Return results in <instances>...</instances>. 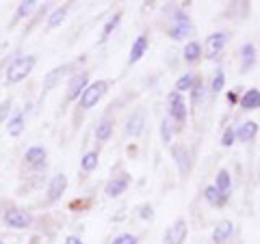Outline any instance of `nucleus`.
I'll list each match as a JSON object with an SVG mask.
<instances>
[{
    "instance_id": "nucleus-24",
    "label": "nucleus",
    "mask_w": 260,
    "mask_h": 244,
    "mask_svg": "<svg viewBox=\"0 0 260 244\" xmlns=\"http://www.w3.org/2000/svg\"><path fill=\"white\" fill-rule=\"evenodd\" d=\"M39 7V3L37 0H22V3L18 5V9H15V13H13V22H11V26H15L20 20H24V18H28V15L35 11Z\"/></svg>"
},
{
    "instance_id": "nucleus-38",
    "label": "nucleus",
    "mask_w": 260,
    "mask_h": 244,
    "mask_svg": "<svg viewBox=\"0 0 260 244\" xmlns=\"http://www.w3.org/2000/svg\"><path fill=\"white\" fill-rule=\"evenodd\" d=\"M65 244H85V242H83V238H78V235L72 233V235H68V238H65Z\"/></svg>"
},
{
    "instance_id": "nucleus-33",
    "label": "nucleus",
    "mask_w": 260,
    "mask_h": 244,
    "mask_svg": "<svg viewBox=\"0 0 260 244\" xmlns=\"http://www.w3.org/2000/svg\"><path fill=\"white\" fill-rule=\"evenodd\" d=\"M234 141H237V130H234L232 126H228L223 130V134H221V145L223 147H232Z\"/></svg>"
},
{
    "instance_id": "nucleus-4",
    "label": "nucleus",
    "mask_w": 260,
    "mask_h": 244,
    "mask_svg": "<svg viewBox=\"0 0 260 244\" xmlns=\"http://www.w3.org/2000/svg\"><path fill=\"white\" fill-rule=\"evenodd\" d=\"M107 91H109V83H107V80H95V83H89V87L85 89V93L80 95L78 106L83 110L95 108V104L100 102L104 95H107Z\"/></svg>"
},
{
    "instance_id": "nucleus-10",
    "label": "nucleus",
    "mask_w": 260,
    "mask_h": 244,
    "mask_svg": "<svg viewBox=\"0 0 260 244\" xmlns=\"http://www.w3.org/2000/svg\"><path fill=\"white\" fill-rule=\"evenodd\" d=\"M65 190H68V175L65 173H56L50 177V182H48V190H46V199L54 203V201H59Z\"/></svg>"
},
{
    "instance_id": "nucleus-22",
    "label": "nucleus",
    "mask_w": 260,
    "mask_h": 244,
    "mask_svg": "<svg viewBox=\"0 0 260 244\" xmlns=\"http://www.w3.org/2000/svg\"><path fill=\"white\" fill-rule=\"evenodd\" d=\"M113 128H115V121H113L111 117H104V119H100V124L95 126L93 134H95V138L100 143H107L109 138L113 136Z\"/></svg>"
},
{
    "instance_id": "nucleus-17",
    "label": "nucleus",
    "mask_w": 260,
    "mask_h": 244,
    "mask_svg": "<svg viewBox=\"0 0 260 244\" xmlns=\"http://www.w3.org/2000/svg\"><path fill=\"white\" fill-rule=\"evenodd\" d=\"M148 35H139L133 42V46H130V56H128V65H135V63H139L143 59V54L148 52Z\"/></svg>"
},
{
    "instance_id": "nucleus-31",
    "label": "nucleus",
    "mask_w": 260,
    "mask_h": 244,
    "mask_svg": "<svg viewBox=\"0 0 260 244\" xmlns=\"http://www.w3.org/2000/svg\"><path fill=\"white\" fill-rule=\"evenodd\" d=\"M225 89V71L219 67L217 71H215V76H213V80H210V93L213 95H219Z\"/></svg>"
},
{
    "instance_id": "nucleus-26",
    "label": "nucleus",
    "mask_w": 260,
    "mask_h": 244,
    "mask_svg": "<svg viewBox=\"0 0 260 244\" xmlns=\"http://www.w3.org/2000/svg\"><path fill=\"white\" fill-rule=\"evenodd\" d=\"M121 18H124V13L121 11H115L111 15V18L104 22V26H102V32H100V44H104L107 39L113 35V30H115L117 26H119V22H121Z\"/></svg>"
},
{
    "instance_id": "nucleus-6",
    "label": "nucleus",
    "mask_w": 260,
    "mask_h": 244,
    "mask_svg": "<svg viewBox=\"0 0 260 244\" xmlns=\"http://www.w3.org/2000/svg\"><path fill=\"white\" fill-rule=\"evenodd\" d=\"M228 39H230V35H228L225 30H217V32H210V35L206 37L204 42V54L206 59H217L219 54L223 52V48L228 46Z\"/></svg>"
},
{
    "instance_id": "nucleus-13",
    "label": "nucleus",
    "mask_w": 260,
    "mask_h": 244,
    "mask_svg": "<svg viewBox=\"0 0 260 244\" xmlns=\"http://www.w3.org/2000/svg\"><path fill=\"white\" fill-rule=\"evenodd\" d=\"M46 158H48V151L42 145H32L24 151V165L30 167V169H44L46 167Z\"/></svg>"
},
{
    "instance_id": "nucleus-30",
    "label": "nucleus",
    "mask_w": 260,
    "mask_h": 244,
    "mask_svg": "<svg viewBox=\"0 0 260 244\" xmlns=\"http://www.w3.org/2000/svg\"><path fill=\"white\" fill-rule=\"evenodd\" d=\"M98 162H100V156H98V151H87L83 158H80V169L85 171V173H91L95 171Z\"/></svg>"
},
{
    "instance_id": "nucleus-15",
    "label": "nucleus",
    "mask_w": 260,
    "mask_h": 244,
    "mask_svg": "<svg viewBox=\"0 0 260 244\" xmlns=\"http://www.w3.org/2000/svg\"><path fill=\"white\" fill-rule=\"evenodd\" d=\"M70 69H72V65H59V67H54V69L48 71V74L44 76V83H42L44 93H46V91H52L54 87H59L61 78H63L65 74H68Z\"/></svg>"
},
{
    "instance_id": "nucleus-35",
    "label": "nucleus",
    "mask_w": 260,
    "mask_h": 244,
    "mask_svg": "<svg viewBox=\"0 0 260 244\" xmlns=\"http://www.w3.org/2000/svg\"><path fill=\"white\" fill-rule=\"evenodd\" d=\"M139 218L141 221H154V208L150 206V203L139 206Z\"/></svg>"
},
{
    "instance_id": "nucleus-3",
    "label": "nucleus",
    "mask_w": 260,
    "mask_h": 244,
    "mask_svg": "<svg viewBox=\"0 0 260 244\" xmlns=\"http://www.w3.org/2000/svg\"><path fill=\"white\" fill-rule=\"evenodd\" d=\"M167 112H169V121H174L178 130H182L186 126V119H189V108H186V102L180 93L172 91L167 95Z\"/></svg>"
},
{
    "instance_id": "nucleus-20",
    "label": "nucleus",
    "mask_w": 260,
    "mask_h": 244,
    "mask_svg": "<svg viewBox=\"0 0 260 244\" xmlns=\"http://www.w3.org/2000/svg\"><path fill=\"white\" fill-rule=\"evenodd\" d=\"M204 199H206V203H208L210 208H223L230 197H228V194H223V192H219L215 186L210 184V186H206V188H204Z\"/></svg>"
},
{
    "instance_id": "nucleus-25",
    "label": "nucleus",
    "mask_w": 260,
    "mask_h": 244,
    "mask_svg": "<svg viewBox=\"0 0 260 244\" xmlns=\"http://www.w3.org/2000/svg\"><path fill=\"white\" fill-rule=\"evenodd\" d=\"M213 186H215L219 192H223V194H228V197H230V190H232V177H230V171L219 169Z\"/></svg>"
},
{
    "instance_id": "nucleus-1",
    "label": "nucleus",
    "mask_w": 260,
    "mask_h": 244,
    "mask_svg": "<svg viewBox=\"0 0 260 244\" xmlns=\"http://www.w3.org/2000/svg\"><path fill=\"white\" fill-rule=\"evenodd\" d=\"M167 15H169V24L165 26V32L169 39H174V42H182V39H189L193 37L195 32V26L191 18L182 11V7H167Z\"/></svg>"
},
{
    "instance_id": "nucleus-2",
    "label": "nucleus",
    "mask_w": 260,
    "mask_h": 244,
    "mask_svg": "<svg viewBox=\"0 0 260 244\" xmlns=\"http://www.w3.org/2000/svg\"><path fill=\"white\" fill-rule=\"evenodd\" d=\"M35 65H37V59L32 54H24V56L13 59L9 63V67H7V71H5L7 85H18V83H22V80H26L32 74Z\"/></svg>"
},
{
    "instance_id": "nucleus-5",
    "label": "nucleus",
    "mask_w": 260,
    "mask_h": 244,
    "mask_svg": "<svg viewBox=\"0 0 260 244\" xmlns=\"http://www.w3.org/2000/svg\"><path fill=\"white\" fill-rule=\"evenodd\" d=\"M3 223L9 227V229H28L32 223V216L20 208H7L3 214Z\"/></svg>"
},
{
    "instance_id": "nucleus-21",
    "label": "nucleus",
    "mask_w": 260,
    "mask_h": 244,
    "mask_svg": "<svg viewBox=\"0 0 260 244\" xmlns=\"http://www.w3.org/2000/svg\"><path fill=\"white\" fill-rule=\"evenodd\" d=\"M24 130H26V117H24V112L11 115L9 121H7V132H9V136H22Z\"/></svg>"
},
{
    "instance_id": "nucleus-12",
    "label": "nucleus",
    "mask_w": 260,
    "mask_h": 244,
    "mask_svg": "<svg viewBox=\"0 0 260 244\" xmlns=\"http://www.w3.org/2000/svg\"><path fill=\"white\" fill-rule=\"evenodd\" d=\"M130 186V175H117V177H111V180L107 182V186H104V194H107L109 199H117L121 197Z\"/></svg>"
},
{
    "instance_id": "nucleus-23",
    "label": "nucleus",
    "mask_w": 260,
    "mask_h": 244,
    "mask_svg": "<svg viewBox=\"0 0 260 244\" xmlns=\"http://www.w3.org/2000/svg\"><path fill=\"white\" fill-rule=\"evenodd\" d=\"M256 134H258V124L256 121H245V124H241L237 128V141H241V143L254 141Z\"/></svg>"
},
{
    "instance_id": "nucleus-14",
    "label": "nucleus",
    "mask_w": 260,
    "mask_h": 244,
    "mask_svg": "<svg viewBox=\"0 0 260 244\" xmlns=\"http://www.w3.org/2000/svg\"><path fill=\"white\" fill-rule=\"evenodd\" d=\"M143 130H145V110L137 108L135 112H130V117L126 121V134L137 138L143 134Z\"/></svg>"
},
{
    "instance_id": "nucleus-27",
    "label": "nucleus",
    "mask_w": 260,
    "mask_h": 244,
    "mask_svg": "<svg viewBox=\"0 0 260 244\" xmlns=\"http://www.w3.org/2000/svg\"><path fill=\"white\" fill-rule=\"evenodd\" d=\"M68 11H70V7H68V5H61V7H56V9L50 13V18H48L46 28H48V30H54V28H59L61 24L65 22V18H68Z\"/></svg>"
},
{
    "instance_id": "nucleus-36",
    "label": "nucleus",
    "mask_w": 260,
    "mask_h": 244,
    "mask_svg": "<svg viewBox=\"0 0 260 244\" xmlns=\"http://www.w3.org/2000/svg\"><path fill=\"white\" fill-rule=\"evenodd\" d=\"M9 112H11V100H5L0 104V121H9Z\"/></svg>"
},
{
    "instance_id": "nucleus-8",
    "label": "nucleus",
    "mask_w": 260,
    "mask_h": 244,
    "mask_svg": "<svg viewBox=\"0 0 260 244\" xmlns=\"http://www.w3.org/2000/svg\"><path fill=\"white\" fill-rule=\"evenodd\" d=\"M186 235H189V225L184 218H176L162 233V244H184Z\"/></svg>"
},
{
    "instance_id": "nucleus-11",
    "label": "nucleus",
    "mask_w": 260,
    "mask_h": 244,
    "mask_svg": "<svg viewBox=\"0 0 260 244\" xmlns=\"http://www.w3.org/2000/svg\"><path fill=\"white\" fill-rule=\"evenodd\" d=\"M239 71L241 74H249L251 69L256 67V61H258V56H256V46L254 44H243L241 46V52H239Z\"/></svg>"
},
{
    "instance_id": "nucleus-7",
    "label": "nucleus",
    "mask_w": 260,
    "mask_h": 244,
    "mask_svg": "<svg viewBox=\"0 0 260 244\" xmlns=\"http://www.w3.org/2000/svg\"><path fill=\"white\" fill-rule=\"evenodd\" d=\"M87 87H89V74L87 71H76V74L70 78L68 89H65V100L68 102H78Z\"/></svg>"
},
{
    "instance_id": "nucleus-34",
    "label": "nucleus",
    "mask_w": 260,
    "mask_h": 244,
    "mask_svg": "<svg viewBox=\"0 0 260 244\" xmlns=\"http://www.w3.org/2000/svg\"><path fill=\"white\" fill-rule=\"evenodd\" d=\"M111 244H139V238L135 233H119L117 238H113Z\"/></svg>"
},
{
    "instance_id": "nucleus-29",
    "label": "nucleus",
    "mask_w": 260,
    "mask_h": 244,
    "mask_svg": "<svg viewBox=\"0 0 260 244\" xmlns=\"http://www.w3.org/2000/svg\"><path fill=\"white\" fill-rule=\"evenodd\" d=\"M193 83H195V74H191V71H186V74H182L180 78L176 80V85H174V91L182 95L184 91H191Z\"/></svg>"
},
{
    "instance_id": "nucleus-19",
    "label": "nucleus",
    "mask_w": 260,
    "mask_h": 244,
    "mask_svg": "<svg viewBox=\"0 0 260 244\" xmlns=\"http://www.w3.org/2000/svg\"><path fill=\"white\" fill-rule=\"evenodd\" d=\"M202 54H204V48H202L200 42H186L184 48H182V59L189 65L198 63L202 59Z\"/></svg>"
},
{
    "instance_id": "nucleus-16",
    "label": "nucleus",
    "mask_w": 260,
    "mask_h": 244,
    "mask_svg": "<svg viewBox=\"0 0 260 244\" xmlns=\"http://www.w3.org/2000/svg\"><path fill=\"white\" fill-rule=\"evenodd\" d=\"M232 235H234V223L228 221V218H221L213 229V244H225Z\"/></svg>"
},
{
    "instance_id": "nucleus-39",
    "label": "nucleus",
    "mask_w": 260,
    "mask_h": 244,
    "mask_svg": "<svg viewBox=\"0 0 260 244\" xmlns=\"http://www.w3.org/2000/svg\"><path fill=\"white\" fill-rule=\"evenodd\" d=\"M0 244H5V242H3V240H0Z\"/></svg>"
},
{
    "instance_id": "nucleus-28",
    "label": "nucleus",
    "mask_w": 260,
    "mask_h": 244,
    "mask_svg": "<svg viewBox=\"0 0 260 244\" xmlns=\"http://www.w3.org/2000/svg\"><path fill=\"white\" fill-rule=\"evenodd\" d=\"M191 106L198 108L200 102L204 100V93H206V87H204V80H202V76H195V83L191 87Z\"/></svg>"
},
{
    "instance_id": "nucleus-37",
    "label": "nucleus",
    "mask_w": 260,
    "mask_h": 244,
    "mask_svg": "<svg viewBox=\"0 0 260 244\" xmlns=\"http://www.w3.org/2000/svg\"><path fill=\"white\" fill-rule=\"evenodd\" d=\"M228 102H230V104H239L241 102V93L239 91H228Z\"/></svg>"
},
{
    "instance_id": "nucleus-18",
    "label": "nucleus",
    "mask_w": 260,
    "mask_h": 244,
    "mask_svg": "<svg viewBox=\"0 0 260 244\" xmlns=\"http://www.w3.org/2000/svg\"><path fill=\"white\" fill-rule=\"evenodd\" d=\"M239 106H241V110H258L260 108V89H247V91L241 95Z\"/></svg>"
},
{
    "instance_id": "nucleus-32",
    "label": "nucleus",
    "mask_w": 260,
    "mask_h": 244,
    "mask_svg": "<svg viewBox=\"0 0 260 244\" xmlns=\"http://www.w3.org/2000/svg\"><path fill=\"white\" fill-rule=\"evenodd\" d=\"M172 138H174V126L169 119H162L160 121V141L165 145H172Z\"/></svg>"
},
{
    "instance_id": "nucleus-9",
    "label": "nucleus",
    "mask_w": 260,
    "mask_h": 244,
    "mask_svg": "<svg viewBox=\"0 0 260 244\" xmlns=\"http://www.w3.org/2000/svg\"><path fill=\"white\" fill-rule=\"evenodd\" d=\"M172 158L176 162L180 175H189L191 173V167H193V153L186 145H172Z\"/></svg>"
}]
</instances>
